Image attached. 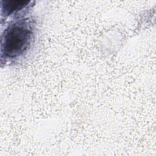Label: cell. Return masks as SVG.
<instances>
[{"label":"cell","instance_id":"1","mask_svg":"<svg viewBox=\"0 0 156 156\" xmlns=\"http://www.w3.org/2000/svg\"><path fill=\"white\" fill-rule=\"evenodd\" d=\"M35 23L30 18H20L12 21L1 35V62H12L26 54L35 38Z\"/></svg>","mask_w":156,"mask_h":156},{"label":"cell","instance_id":"2","mask_svg":"<svg viewBox=\"0 0 156 156\" xmlns=\"http://www.w3.org/2000/svg\"><path fill=\"white\" fill-rule=\"evenodd\" d=\"M29 1H2L1 13L2 16H8L16 13L19 10L25 8Z\"/></svg>","mask_w":156,"mask_h":156}]
</instances>
